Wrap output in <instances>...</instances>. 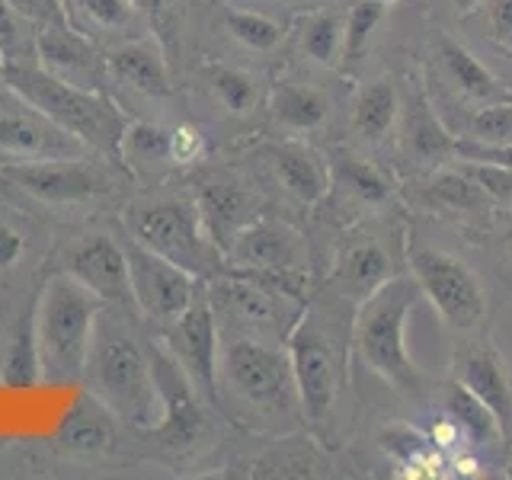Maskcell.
I'll return each instance as SVG.
<instances>
[{
    "label": "cell",
    "mask_w": 512,
    "mask_h": 480,
    "mask_svg": "<svg viewBox=\"0 0 512 480\" xmlns=\"http://www.w3.org/2000/svg\"><path fill=\"white\" fill-rule=\"evenodd\" d=\"M109 410L96 400L90 391L77 400L68 410L61 423V442L77 452H96V448H106L112 442V429H109Z\"/></svg>",
    "instance_id": "33"
},
{
    "label": "cell",
    "mask_w": 512,
    "mask_h": 480,
    "mask_svg": "<svg viewBox=\"0 0 512 480\" xmlns=\"http://www.w3.org/2000/svg\"><path fill=\"white\" fill-rule=\"evenodd\" d=\"M442 413L461 429V436L468 445H503V432H500V423H496V416L480 404L468 388H461L458 381H452L445 388Z\"/></svg>",
    "instance_id": "31"
},
{
    "label": "cell",
    "mask_w": 512,
    "mask_h": 480,
    "mask_svg": "<svg viewBox=\"0 0 512 480\" xmlns=\"http://www.w3.org/2000/svg\"><path fill=\"white\" fill-rule=\"evenodd\" d=\"M0 180H7L26 196L48 205H71L106 196L109 180L84 157H42V160H13L0 167Z\"/></svg>",
    "instance_id": "11"
},
{
    "label": "cell",
    "mask_w": 512,
    "mask_h": 480,
    "mask_svg": "<svg viewBox=\"0 0 512 480\" xmlns=\"http://www.w3.org/2000/svg\"><path fill=\"white\" fill-rule=\"evenodd\" d=\"M135 10L141 13V20L148 23L154 32V39L164 45V52L170 48V36L176 29V0H132Z\"/></svg>",
    "instance_id": "40"
},
{
    "label": "cell",
    "mask_w": 512,
    "mask_h": 480,
    "mask_svg": "<svg viewBox=\"0 0 512 480\" xmlns=\"http://www.w3.org/2000/svg\"><path fill=\"white\" fill-rule=\"evenodd\" d=\"M509 477H512V461H509Z\"/></svg>",
    "instance_id": "48"
},
{
    "label": "cell",
    "mask_w": 512,
    "mask_h": 480,
    "mask_svg": "<svg viewBox=\"0 0 512 480\" xmlns=\"http://www.w3.org/2000/svg\"><path fill=\"white\" fill-rule=\"evenodd\" d=\"M119 157L128 167L170 164V128L160 122H151V119L125 122V132L119 141Z\"/></svg>",
    "instance_id": "35"
},
{
    "label": "cell",
    "mask_w": 512,
    "mask_h": 480,
    "mask_svg": "<svg viewBox=\"0 0 512 480\" xmlns=\"http://www.w3.org/2000/svg\"><path fill=\"white\" fill-rule=\"evenodd\" d=\"M404 263L420 295L432 304L442 324L452 333H474L487 324L490 295L477 272L458 253L420 237H407Z\"/></svg>",
    "instance_id": "8"
},
{
    "label": "cell",
    "mask_w": 512,
    "mask_h": 480,
    "mask_svg": "<svg viewBox=\"0 0 512 480\" xmlns=\"http://www.w3.org/2000/svg\"><path fill=\"white\" fill-rule=\"evenodd\" d=\"M266 164L272 170V180L288 199L311 208L330 196L333 176H330V157L304 141H276L263 151Z\"/></svg>",
    "instance_id": "19"
},
{
    "label": "cell",
    "mask_w": 512,
    "mask_h": 480,
    "mask_svg": "<svg viewBox=\"0 0 512 480\" xmlns=\"http://www.w3.org/2000/svg\"><path fill=\"white\" fill-rule=\"evenodd\" d=\"M64 272L87 285L103 304H132V285H128V260L125 244L106 234H90L71 250Z\"/></svg>",
    "instance_id": "18"
},
{
    "label": "cell",
    "mask_w": 512,
    "mask_h": 480,
    "mask_svg": "<svg viewBox=\"0 0 512 480\" xmlns=\"http://www.w3.org/2000/svg\"><path fill=\"white\" fill-rule=\"evenodd\" d=\"M455 160H468V164H490V167L512 170V141L509 144H480V141L458 138V144H455Z\"/></svg>",
    "instance_id": "42"
},
{
    "label": "cell",
    "mask_w": 512,
    "mask_h": 480,
    "mask_svg": "<svg viewBox=\"0 0 512 480\" xmlns=\"http://www.w3.org/2000/svg\"><path fill=\"white\" fill-rule=\"evenodd\" d=\"M125 260L132 304L144 317H151L154 324H173L189 308V301L199 295L202 279H196L183 266L164 260V256L144 250L132 237L125 244Z\"/></svg>",
    "instance_id": "9"
},
{
    "label": "cell",
    "mask_w": 512,
    "mask_h": 480,
    "mask_svg": "<svg viewBox=\"0 0 512 480\" xmlns=\"http://www.w3.org/2000/svg\"><path fill=\"white\" fill-rule=\"evenodd\" d=\"M196 205L208 237L215 240L218 250L228 256L234 237L247 228L253 218H260V196L250 192L244 183L228 180V176H208L196 186Z\"/></svg>",
    "instance_id": "20"
},
{
    "label": "cell",
    "mask_w": 512,
    "mask_h": 480,
    "mask_svg": "<svg viewBox=\"0 0 512 480\" xmlns=\"http://www.w3.org/2000/svg\"><path fill=\"white\" fill-rule=\"evenodd\" d=\"M7 4L36 29L45 23L61 20V16H68L64 13V0H7Z\"/></svg>",
    "instance_id": "43"
},
{
    "label": "cell",
    "mask_w": 512,
    "mask_h": 480,
    "mask_svg": "<svg viewBox=\"0 0 512 480\" xmlns=\"http://www.w3.org/2000/svg\"><path fill=\"white\" fill-rule=\"evenodd\" d=\"M0 381H4V388H13V391L36 388V384H42V368H39L36 336H32V320H29V324L16 327L13 340L7 346V359H4Z\"/></svg>",
    "instance_id": "36"
},
{
    "label": "cell",
    "mask_w": 512,
    "mask_h": 480,
    "mask_svg": "<svg viewBox=\"0 0 512 480\" xmlns=\"http://www.w3.org/2000/svg\"><path fill=\"white\" fill-rule=\"evenodd\" d=\"M84 384L116 420L135 429H154L160 423L151 349H141L135 336L116 324L96 320L84 365Z\"/></svg>",
    "instance_id": "6"
},
{
    "label": "cell",
    "mask_w": 512,
    "mask_h": 480,
    "mask_svg": "<svg viewBox=\"0 0 512 480\" xmlns=\"http://www.w3.org/2000/svg\"><path fill=\"white\" fill-rule=\"evenodd\" d=\"M452 4V10L461 16V20H468V16H474V10L480 7V0H448Z\"/></svg>",
    "instance_id": "45"
},
{
    "label": "cell",
    "mask_w": 512,
    "mask_h": 480,
    "mask_svg": "<svg viewBox=\"0 0 512 480\" xmlns=\"http://www.w3.org/2000/svg\"><path fill=\"white\" fill-rule=\"evenodd\" d=\"M128 237L164 260L183 266L196 279H218L228 256L208 237L196 199H154L125 208Z\"/></svg>",
    "instance_id": "7"
},
{
    "label": "cell",
    "mask_w": 512,
    "mask_h": 480,
    "mask_svg": "<svg viewBox=\"0 0 512 480\" xmlns=\"http://www.w3.org/2000/svg\"><path fill=\"white\" fill-rule=\"evenodd\" d=\"M474 13L480 16L484 36L496 48H503L506 55H512V0H480Z\"/></svg>",
    "instance_id": "39"
},
{
    "label": "cell",
    "mask_w": 512,
    "mask_h": 480,
    "mask_svg": "<svg viewBox=\"0 0 512 480\" xmlns=\"http://www.w3.org/2000/svg\"><path fill=\"white\" fill-rule=\"evenodd\" d=\"M352 311L356 304L336 292H314L285 336L292 362L301 423L314 442L330 445L336 413L352 375Z\"/></svg>",
    "instance_id": "1"
},
{
    "label": "cell",
    "mask_w": 512,
    "mask_h": 480,
    "mask_svg": "<svg viewBox=\"0 0 512 480\" xmlns=\"http://www.w3.org/2000/svg\"><path fill=\"white\" fill-rule=\"evenodd\" d=\"M388 10L378 4V0H356L349 10H346V32H343V61H340V71L352 74L356 64L365 58L368 45L378 36V29L388 20Z\"/></svg>",
    "instance_id": "34"
},
{
    "label": "cell",
    "mask_w": 512,
    "mask_h": 480,
    "mask_svg": "<svg viewBox=\"0 0 512 480\" xmlns=\"http://www.w3.org/2000/svg\"><path fill=\"white\" fill-rule=\"evenodd\" d=\"M208 151V141L202 135V128L180 122L170 128V164H196Z\"/></svg>",
    "instance_id": "41"
},
{
    "label": "cell",
    "mask_w": 512,
    "mask_h": 480,
    "mask_svg": "<svg viewBox=\"0 0 512 480\" xmlns=\"http://www.w3.org/2000/svg\"><path fill=\"white\" fill-rule=\"evenodd\" d=\"M423 196L429 205L442 208V212H452V215H484L493 208V196L480 186L474 176L461 167H436L432 176L423 186Z\"/></svg>",
    "instance_id": "28"
},
{
    "label": "cell",
    "mask_w": 512,
    "mask_h": 480,
    "mask_svg": "<svg viewBox=\"0 0 512 480\" xmlns=\"http://www.w3.org/2000/svg\"><path fill=\"white\" fill-rule=\"evenodd\" d=\"M506 244H509V250H512V224L506 228Z\"/></svg>",
    "instance_id": "47"
},
{
    "label": "cell",
    "mask_w": 512,
    "mask_h": 480,
    "mask_svg": "<svg viewBox=\"0 0 512 480\" xmlns=\"http://www.w3.org/2000/svg\"><path fill=\"white\" fill-rule=\"evenodd\" d=\"M330 176H333L330 192L340 189L352 205L384 208L394 202V192H397L394 176L384 167H378L375 160H368L356 151L336 148L330 154Z\"/></svg>",
    "instance_id": "25"
},
{
    "label": "cell",
    "mask_w": 512,
    "mask_h": 480,
    "mask_svg": "<svg viewBox=\"0 0 512 480\" xmlns=\"http://www.w3.org/2000/svg\"><path fill=\"white\" fill-rule=\"evenodd\" d=\"M458 135H452L432 109L423 90H416L404 106V125H400V148L416 167H442L455 160Z\"/></svg>",
    "instance_id": "23"
},
{
    "label": "cell",
    "mask_w": 512,
    "mask_h": 480,
    "mask_svg": "<svg viewBox=\"0 0 512 480\" xmlns=\"http://www.w3.org/2000/svg\"><path fill=\"white\" fill-rule=\"evenodd\" d=\"M36 64L48 74L87 90H103V80L109 77L100 42L80 32L68 16L36 29Z\"/></svg>",
    "instance_id": "15"
},
{
    "label": "cell",
    "mask_w": 512,
    "mask_h": 480,
    "mask_svg": "<svg viewBox=\"0 0 512 480\" xmlns=\"http://www.w3.org/2000/svg\"><path fill=\"white\" fill-rule=\"evenodd\" d=\"M304 237L279 218L260 215L234 237L228 247V269H272V266H311Z\"/></svg>",
    "instance_id": "17"
},
{
    "label": "cell",
    "mask_w": 512,
    "mask_h": 480,
    "mask_svg": "<svg viewBox=\"0 0 512 480\" xmlns=\"http://www.w3.org/2000/svg\"><path fill=\"white\" fill-rule=\"evenodd\" d=\"M221 23L234 42L244 45L247 52H260V55L276 52L288 36V29L276 20V16H269L263 10L237 7V4L221 7Z\"/></svg>",
    "instance_id": "32"
},
{
    "label": "cell",
    "mask_w": 512,
    "mask_h": 480,
    "mask_svg": "<svg viewBox=\"0 0 512 480\" xmlns=\"http://www.w3.org/2000/svg\"><path fill=\"white\" fill-rule=\"evenodd\" d=\"M151 365L160 397V423L154 426V432L176 448L199 442V436L205 432V413L196 384L189 381L183 365L173 359L167 346H151Z\"/></svg>",
    "instance_id": "14"
},
{
    "label": "cell",
    "mask_w": 512,
    "mask_h": 480,
    "mask_svg": "<svg viewBox=\"0 0 512 480\" xmlns=\"http://www.w3.org/2000/svg\"><path fill=\"white\" fill-rule=\"evenodd\" d=\"M429 58H432V68H436L445 90H452L458 100L471 103V106L512 100V87L506 80L496 77L468 45L452 36V32H445V29L432 32Z\"/></svg>",
    "instance_id": "16"
},
{
    "label": "cell",
    "mask_w": 512,
    "mask_h": 480,
    "mask_svg": "<svg viewBox=\"0 0 512 480\" xmlns=\"http://www.w3.org/2000/svg\"><path fill=\"white\" fill-rule=\"evenodd\" d=\"M23 253V237L16 234L10 224H0V269L13 266Z\"/></svg>",
    "instance_id": "44"
},
{
    "label": "cell",
    "mask_w": 512,
    "mask_h": 480,
    "mask_svg": "<svg viewBox=\"0 0 512 480\" xmlns=\"http://www.w3.org/2000/svg\"><path fill=\"white\" fill-rule=\"evenodd\" d=\"M36 61V26L0 0V68Z\"/></svg>",
    "instance_id": "37"
},
{
    "label": "cell",
    "mask_w": 512,
    "mask_h": 480,
    "mask_svg": "<svg viewBox=\"0 0 512 480\" xmlns=\"http://www.w3.org/2000/svg\"><path fill=\"white\" fill-rule=\"evenodd\" d=\"M420 285L407 272L372 288L352 311V359L397 394H420L429 375L413 362L407 349V320L420 304Z\"/></svg>",
    "instance_id": "3"
},
{
    "label": "cell",
    "mask_w": 512,
    "mask_h": 480,
    "mask_svg": "<svg viewBox=\"0 0 512 480\" xmlns=\"http://www.w3.org/2000/svg\"><path fill=\"white\" fill-rule=\"evenodd\" d=\"M397 250L391 234H384L375 224L352 228L333 256L330 269V292L343 295L346 301L359 304L372 288L397 276Z\"/></svg>",
    "instance_id": "12"
},
{
    "label": "cell",
    "mask_w": 512,
    "mask_h": 480,
    "mask_svg": "<svg viewBox=\"0 0 512 480\" xmlns=\"http://www.w3.org/2000/svg\"><path fill=\"white\" fill-rule=\"evenodd\" d=\"M84 144L68 135L42 112L29 109L20 100V109L0 112V154L16 160H42V157H84Z\"/></svg>",
    "instance_id": "21"
},
{
    "label": "cell",
    "mask_w": 512,
    "mask_h": 480,
    "mask_svg": "<svg viewBox=\"0 0 512 480\" xmlns=\"http://www.w3.org/2000/svg\"><path fill=\"white\" fill-rule=\"evenodd\" d=\"M400 116H404V96L394 77H375L365 80L356 90V100H352V132L365 144H378L388 138Z\"/></svg>",
    "instance_id": "26"
},
{
    "label": "cell",
    "mask_w": 512,
    "mask_h": 480,
    "mask_svg": "<svg viewBox=\"0 0 512 480\" xmlns=\"http://www.w3.org/2000/svg\"><path fill=\"white\" fill-rule=\"evenodd\" d=\"M269 100V116L282 132L292 135H311L320 132L330 122V96L314 87L301 84V80H276L266 93Z\"/></svg>",
    "instance_id": "24"
},
{
    "label": "cell",
    "mask_w": 512,
    "mask_h": 480,
    "mask_svg": "<svg viewBox=\"0 0 512 480\" xmlns=\"http://www.w3.org/2000/svg\"><path fill=\"white\" fill-rule=\"evenodd\" d=\"M464 138L480 144H509L512 141V100L474 106L464 119Z\"/></svg>",
    "instance_id": "38"
},
{
    "label": "cell",
    "mask_w": 512,
    "mask_h": 480,
    "mask_svg": "<svg viewBox=\"0 0 512 480\" xmlns=\"http://www.w3.org/2000/svg\"><path fill=\"white\" fill-rule=\"evenodd\" d=\"M343 32H346V13L340 10H311L298 20V48L304 58H311L320 68L340 71L343 61Z\"/></svg>",
    "instance_id": "29"
},
{
    "label": "cell",
    "mask_w": 512,
    "mask_h": 480,
    "mask_svg": "<svg viewBox=\"0 0 512 480\" xmlns=\"http://www.w3.org/2000/svg\"><path fill=\"white\" fill-rule=\"evenodd\" d=\"M173 359L183 365L196 391L218 407V352H221V330H218V311L212 295L199 292L189 301V308L167 324V343Z\"/></svg>",
    "instance_id": "10"
},
{
    "label": "cell",
    "mask_w": 512,
    "mask_h": 480,
    "mask_svg": "<svg viewBox=\"0 0 512 480\" xmlns=\"http://www.w3.org/2000/svg\"><path fill=\"white\" fill-rule=\"evenodd\" d=\"M378 4H384V7H397L400 0H378Z\"/></svg>",
    "instance_id": "46"
},
{
    "label": "cell",
    "mask_w": 512,
    "mask_h": 480,
    "mask_svg": "<svg viewBox=\"0 0 512 480\" xmlns=\"http://www.w3.org/2000/svg\"><path fill=\"white\" fill-rule=\"evenodd\" d=\"M0 77H4L7 90L16 100L42 112L48 122L74 135L84 148L119 157V141L128 119L103 90L74 87L68 80L39 68L36 61L0 68Z\"/></svg>",
    "instance_id": "4"
},
{
    "label": "cell",
    "mask_w": 512,
    "mask_h": 480,
    "mask_svg": "<svg viewBox=\"0 0 512 480\" xmlns=\"http://www.w3.org/2000/svg\"><path fill=\"white\" fill-rule=\"evenodd\" d=\"M202 77L218 106L231 116H247L256 106L266 100V90L260 84V77H253L244 68H234V64L224 61H208L202 68Z\"/></svg>",
    "instance_id": "30"
},
{
    "label": "cell",
    "mask_w": 512,
    "mask_h": 480,
    "mask_svg": "<svg viewBox=\"0 0 512 480\" xmlns=\"http://www.w3.org/2000/svg\"><path fill=\"white\" fill-rule=\"evenodd\" d=\"M218 407L250 429H288L301 420L292 362L263 333H234L218 352Z\"/></svg>",
    "instance_id": "2"
},
{
    "label": "cell",
    "mask_w": 512,
    "mask_h": 480,
    "mask_svg": "<svg viewBox=\"0 0 512 480\" xmlns=\"http://www.w3.org/2000/svg\"><path fill=\"white\" fill-rule=\"evenodd\" d=\"M68 20L90 39H141L148 23L141 20L132 0H64Z\"/></svg>",
    "instance_id": "27"
},
{
    "label": "cell",
    "mask_w": 512,
    "mask_h": 480,
    "mask_svg": "<svg viewBox=\"0 0 512 480\" xmlns=\"http://www.w3.org/2000/svg\"><path fill=\"white\" fill-rule=\"evenodd\" d=\"M106 74L109 80L128 87L148 100L170 96V64L167 52L157 39H125L106 48Z\"/></svg>",
    "instance_id": "22"
},
{
    "label": "cell",
    "mask_w": 512,
    "mask_h": 480,
    "mask_svg": "<svg viewBox=\"0 0 512 480\" xmlns=\"http://www.w3.org/2000/svg\"><path fill=\"white\" fill-rule=\"evenodd\" d=\"M100 311L103 301L71 272L61 269L42 285L36 311H32V336H36L45 384H71L84 378Z\"/></svg>",
    "instance_id": "5"
},
{
    "label": "cell",
    "mask_w": 512,
    "mask_h": 480,
    "mask_svg": "<svg viewBox=\"0 0 512 480\" xmlns=\"http://www.w3.org/2000/svg\"><path fill=\"white\" fill-rule=\"evenodd\" d=\"M452 381L468 388L496 416L503 445L512 452V368L487 333L458 343L452 359Z\"/></svg>",
    "instance_id": "13"
}]
</instances>
